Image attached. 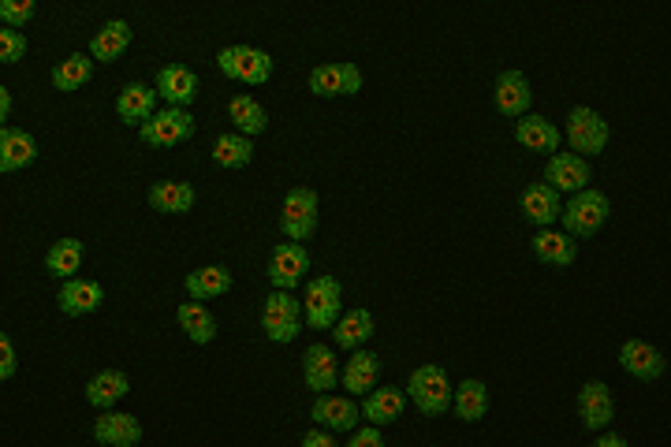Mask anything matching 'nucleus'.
I'll use <instances>...</instances> for the list:
<instances>
[{
  "mask_svg": "<svg viewBox=\"0 0 671 447\" xmlns=\"http://www.w3.org/2000/svg\"><path fill=\"white\" fill-rule=\"evenodd\" d=\"M406 392H411L414 406L425 414V417H440L448 414L451 399H456V388H451L448 373L437 366V361H425L411 373V384H406Z\"/></svg>",
  "mask_w": 671,
  "mask_h": 447,
  "instance_id": "7ed1b4c3",
  "label": "nucleus"
},
{
  "mask_svg": "<svg viewBox=\"0 0 671 447\" xmlns=\"http://www.w3.org/2000/svg\"><path fill=\"white\" fill-rule=\"evenodd\" d=\"M451 411H456L459 422L474 425L489 414V388L485 380H462L456 388V399H451Z\"/></svg>",
  "mask_w": 671,
  "mask_h": 447,
  "instance_id": "f704fd0d",
  "label": "nucleus"
},
{
  "mask_svg": "<svg viewBox=\"0 0 671 447\" xmlns=\"http://www.w3.org/2000/svg\"><path fill=\"white\" fill-rule=\"evenodd\" d=\"M608 138H612V127H608V120H604L597 109L574 104V109L567 112V142H571L574 154L601 157L604 146H608Z\"/></svg>",
  "mask_w": 671,
  "mask_h": 447,
  "instance_id": "0eeeda50",
  "label": "nucleus"
},
{
  "mask_svg": "<svg viewBox=\"0 0 671 447\" xmlns=\"http://www.w3.org/2000/svg\"><path fill=\"white\" fill-rule=\"evenodd\" d=\"M8 116H12V90L0 87V120H8Z\"/></svg>",
  "mask_w": 671,
  "mask_h": 447,
  "instance_id": "c03bdc74",
  "label": "nucleus"
},
{
  "mask_svg": "<svg viewBox=\"0 0 671 447\" xmlns=\"http://www.w3.org/2000/svg\"><path fill=\"white\" fill-rule=\"evenodd\" d=\"M216 68L224 79L243 82V87H266L272 75V56L258 45H224L216 53Z\"/></svg>",
  "mask_w": 671,
  "mask_h": 447,
  "instance_id": "f257e3e1",
  "label": "nucleus"
},
{
  "mask_svg": "<svg viewBox=\"0 0 671 447\" xmlns=\"http://www.w3.org/2000/svg\"><path fill=\"white\" fill-rule=\"evenodd\" d=\"M93 440L105 447H135L142 440V425L135 414L124 411H101L98 422H93Z\"/></svg>",
  "mask_w": 671,
  "mask_h": 447,
  "instance_id": "412c9836",
  "label": "nucleus"
},
{
  "mask_svg": "<svg viewBox=\"0 0 671 447\" xmlns=\"http://www.w3.org/2000/svg\"><path fill=\"white\" fill-rule=\"evenodd\" d=\"M176 321H179V328L191 336V344H213L216 339V317L202 299H187L183 306L176 310Z\"/></svg>",
  "mask_w": 671,
  "mask_h": 447,
  "instance_id": "7c9ffc66",
  "label": "nucleus"
},
{
  "mask_svg": "<svg viewBox=\"0 0 671 447\" xmlns=\"http://www.w3.org/2000/svg\"><path fill=\"white\" fill-rule=\"evenodd\" d=\"M127 392H131L127 373H120V369H101V373L90 377V384H87V403L98 406V411H109V406H116Z\"/></svg>",
  "mask_w": 671,
  "mask_h": 447,
  "instance_id": "2f4dec72",
  "label": "nucleus"
},
{
  "mask_svg": "<svg viewBox=\"0 0 671 447\" xmlns=\"http://www.w3.org/2000/svg\"><path fill=\"white\" fill-rule=\"evenodd\" d=\"M362 71L358 64H347V60H336V64H317L310 71V93L314 98H351V93L362 90Z\"/></svg>",
  "mask_w": 671,
  "mask_h": 447,
  "instance_id": "9d476101",
  "label": "nucleus"
},
{
  "mask_svg": "<svg viewBox=\"0 0 671 447\" xmlns=\"http://www.w3.org/2000/svg\"><path fill=\"white\" fill-rule=\"evenodd\" d=\"M493 101H496V112L500 116H526L534 104V90H530V79L523 71H500L496 75V90H493Z\"/></svg>",
  "mask_w": 671,
  "mask_h": 447,
  "instance_id": "ddd939ff",
  "label": "nucleus"
},
{
  "mask_svg": "<svg viewBox=\"0 0 671 447\" xmlns=\"http://www.w3.org/2000/svg\"><path fill=\"white\" fill-rule=\"evenodd\" d=\"M149 209H157V213L165 216H183L194 209V198L198 190L187 183V179H157L154 187H149Z\"/></svg>",
  "mask_w": 671,
  "mask_h": 447,
  "instance_id": "4be33fe9",
  "label": "nucleus"
},
{
  "mask_svg": "<svg viewBox=\"0 0 671 447\" xmlns=\"http://www.w3.org/2000/svg\"><path fill=\"white\" fill-rule=\"evenodd\" d=\"M269 283L272 288H283V291H295L310 272V254L306 246L288 239V243H277L269 254Z\"/></svg>",
  "mask_w": 671,
  "mask_h": 447,
  "instance_id": "1a4fd4ad",
  "label": "nucleus"
},
{
  "mask_svg": "<svg viewBox=\"0 0 671 447\" xmlns=\"http://www.w3.org/2000/svg\"><path fill=\"white\" fill-rule=\"evenodd\" d=\"M154 87H157V93L168 104H179V109H187V104L198 101V90H202V82H198V71L187 68V64H165V68L157 71Z\"/></svg>",
  "mask_w": 671,
  "mask_h": 447,
  "instance_id": "f3484780",
  "label": "nucleus"
},
{
  "mask_svg": "<svg viewBox=\"0 0 671 447\" xmlns=\"http://www.w3.org/2000/svg\"><path fill=\"white\" fill-rule=\"evenodd\" d=\"M608 216H612L608 194H601V190L585 187V190H579V194H567V205H563L560 224L574 235V239H585V235H597Z\"/></svg>",
  "mask_w": 671,
  "mask_h": 447,
  "instance_id": "f03ea898",
  "label": "nucleus"
},
{
  "mask_svg": "<svg viewBox=\"0 0 671 447\" xmlns=\"http://www.w3.org/2000/svg\"><path fill=\"white\" fill-rule=\"evenodd\" d=\"M515 142L523 149H534V154H560V142H563V131L556 127L552 120L537 116V112H526V116H518L515 123Z\"/></svg>",
  "mask_w": 671,
  "mask_h": 447,
  "instance_id": "dca6fc26",
  "label": "nucleus"
},
{
  "mask_svg": "<svg viewBox=\"0 0 671 447\" xmlns=\"http://www.w3.org/2000/svg\"><path fill=\"white\" fill-rule=\"evenodd\" d=\"M302 447H336V440H333V429H325V425H321V429L302 433Z\"/></svg>",
  "mask_w": 671,
  "mask_h": 447,
  "instance_id": "79ce46f5",
  "label": "nucleus"
},
{
  "mask_svg": "<svg viewBox=\"0 0 671 447\" xmlns=\"http://www.w3.org/2000/svg\"><path fill=\"white\" fill-rule=\"evenodd\" d=\"M597 447H627V436H619V433H597Z\"/></svg>",
  "mask_w": 671,
  "mask_h": 447,
  "instance_id": "37998d69",
  "label": "nucleus"
},
{
  "mask_svg": "<svg viewBox=\"0 0 671 447\" xmlns=\"http://www.w3.org/2000/svg\"><path fill=\"white\" fill-rule=\"evenodd\" d=\"M90 79H93V56H87V53L64 56V60L53 68V90H60V93L82 90Z\"/></svg>",
  "mask_w": 671,
  "mask_h": 447,
  "instance_id": "e433bc0d",
  "label": "nucleus"
},
{
  "mask_svg": "<svg viewBox=\"0 0 671 447\" xmlns=\"http://www.w3.org/2000/svg\"><path fill=\"white\" fill-rule=\"evenodd\" d=\"M579 417L590 433H601L612 425L616 417V399H612L608 384L604 380H585L582 392H579Z\"/></svg>",
  "mask_w": 671,
  "mask_h": 447,
  "instance_id": "f8f14e48",
  "label": "nucleus"
},
{
  "mask_svg": "<svg viewBox=\"0 0 671 447\" xmlns=\"http://www.w3.org/2000/svg\"><path fill=\"white\" fill-rule=\"evenodd\" d=\"M213 165H221V168H247L250 160H254V142L250 135H243V131H228V135H216L213 142Z\"/></svg>",
  "mask_w": 671,
  "mask_h": 447,
  "instance_id": "c9c22d12",
  "label": "nucleus"
},
{
  "mask_svg": "<svg viewBox=\"0 0 671 447\" xmlns=\"http://www.w3.org/2000/svg\"><path fill=\"white\" fill-rule=\"evenodd\" d=\"M518 209L534 227H552L563 216V190L552 187L548 179L545 183H530L518 198Z\"/></svg>",
  "mask_w": 671,
  "mask_h": 447,
  "instance_id": "9b49d317",
  "label": "nucleus"
},
{
  "mask_svg": "<svg viewBox=\"0 0 671 447\" xmlns=\"http://www.w3.org/2000/svg\"><path fill=\"white\" fill-rule=\"evenodd\" d=\"M530 250L537 254V261L552 265V269H567V265H574L579 258V243H574V235L567 232H552V227H541V232L534 235Z\"/></svg>",
  "mask_w": 671,
  "mask_h": 447,
  "instance_id": "b1692460",
  "label": "nucleus"
},
{
  "mask_svg": "<svg viewBox=\"0 0 671 447\" xmlns=\"http://www.w3.org/2000/svg\"><path fill=\"white\" fill-rule=\"evenodd\" d=\"M101 302H105V288L98 280H79V276L64 280L60 294H56V306L68 317H87V313L101 310Z\"/></svg>",
  "mask_w": 671,
  "mask_h": 447,
  "instance_id": "6ab92c4d",
  "label": "nucleus"
},
{
  "mask_svg": "<svg viewBox=\"0 0 671 447\" xmlns=\"http://www.w3.org/2000/svg\"><path fill=\"white\" fill-rule=\"evenodd\" d=\"M302 310H306V325L314 332L333 328L344 317V288H339L336 276H314V280H306Z\"/></svg>",
  "mask_w": 671,
  "mask_h": 447,
  "instance_id": "20e7f679",
  "label": "nucleus"
},
{
  "mask_svg": "<svg viewBox=\"0 0 671 447\" xmlns=\"http://www.w3.org/2000/svg\"><path fill=\"white\" fill-rule=\"evenodd\" d=\"M82 258H87V246L79 239H56L49 246V254H45V272L53 280H71L82 269Z\"/></svg>",
  "mask_w": 671,
  "mask_h": 447,
  "instance_id": "72a5a7b5",
  "label": "nucleus"
},
{
  "mask_svg": "<svg viewBox=\"0 0 671 447\" xmlns=\"http://www.w3.org/2000/svg\"><path fill=\"white\" fill-rule=\"evenodd\" d=\"M183 288L191 299H221V294L232 291V272L224 265H202V269H191L183 280Z\"/></svg>",
  "mask_w": 671,
  "mask_h": 447,
  "instance_id": "c756f323",
  "label": "nucleus"
},
{
  "mask_svg": "<svg viewBox=\"0 0 671 447\" xmlns=\"http://www.w3.org/2000/svg\"><path fill=\"white\" fill-rule=\"evenodd\" d=\"M37 12V0H0V19L4 26H26Z\"/></svg>",
  "mask_w": 671,
  "mask_h": 447,
  "instance_id": "58836bf2",
  "label": "nucleus"
},
{
  "mask_svg": "<svg viewBox=\"0 0 671 447\" xmlns=\"http://www.w3.org/2000/svg\"><path fill=\"white\" fill-rule=\"evenodd\" d=\"M358 414H362V406H355V399L333 395V392H321L314 399V411H310V417H314L317 425H325V429H333V433L358 429Z\"/></svg>",
  "mask_w": 671,
  "mask_h": 447,
  "instance_id": "a211bd4d",
  "label": "nucleus"
},
{
  "mask_svg": "<svg viewBox=\"0 0 671 447\" xmlns=\"http://www.w3.org/2000/svg\"><path fill=\"white\" fill-rule=\"evenodd\" d=\"M131 37H135V31H131V23H124V19H109V23L101 26L98 34H93L90 56H93V60H101V64L120 60V56L127 53Z\"/></svg>",
  "mask_w": 671,
  "mask_h": 447,
  "instance_id": "c85d7f7f",
  "label": "nucleus"
},
{
  "mask_svg": "<svg viewBox=\"0 0 671 447\" xmlns=\"http://www.w3.org/2000/svg\"><path fill=\"white\" fill-rule=\"evenodd\" d=\"M619 366L627 369L635 380H646V384H653L657 377H664L668 369V358L660 355L657 347H649L646 339H627V344L619 347Z\"/></svg>",
  "mask_w": 671,
  "mask_h": 447,
  "instance_id": "aec40b11",
  "label": "nucleus"
},
{
  "mask_svg": "<svg viewBox=\"0 0 671 447\" xmlns=\"http://www.w3.org/2000/svg\"><path fill=\"white\" fill-rule=\"evenodd\" d=\"M406 399H411V392H403V388H373L370 395L362 399V417L373 425H395L406 411Z\"/></svg>",
  "mask_w": 671,
  "mask_h": 447,
  "instance_id": "a878e982",
  "label": "nucleus"
},
{
  "mask_svg": "<svg viewBox=\"0 0 671 447\" xmlns=\"http://www.w3.org/2000/svg\"><path fill=\"white\" fill-rule=\"evenodd\" d=\"M317 216H321V202H317V190L314 187H291L283 194L280 205V232L283 239H310L317 232Z\"/></svg>",
  "mask_w": 671,
  "mask_h": 447,
  "instance_id": "39448f33",
  "label": "nucleus"
},
{
  "mask_svg": "<svg viewBox=\"0 0 671 447\" xmlns=\"http://www.w3.org/2000/svg\"><path fill=\"white\" fill-rule=\"evenodd\" d=\"M138 138L146 142L149 149H172L179 142L194 138V116L179 104H168V109L154 112L146 123L138 127Z\"/></svg>",
  "mask_w": 671,
  "mask_h": 447,
  "instance_id": "6e6552de",
  "label": "nucleus"
},
{
  "mask_svg": "<svg viewBox=\"0 0 671 447\" xmlns=\"http://www.w3.org/2000/svg\"><path fill=\"white\" fill-rule=\"evenodd\" d=\"M157 87L149 90L146 82H127L124 90L116 93V116L120 123H127V127H142L149 116L157 112Z\"/></svg>",
  "mask_w": 671,
  "mask_h": 447,
  "instance_id": "5701e85b",
  "label": "nucleus"
},
{
  "mask_svg": "<svg viewBox=\"0 0 671 447\" xmlns=\"http://www.w3.org/2000/svg\"><path fill=\"white\" fill-rule=\"evenodd\" d=\"M545 179L552 187H560L563 194H579V190L590 187V179H593V168H590V160H585L582 154H552L548 157V165H545Z\"/></svg>",
  "mask_w": 671,
  "mask_h": 447,
  "instance_id": "2eb2a0df",
  "label": "nucleus"
},
{
  "mask_svg": "<svg viewBox=\"0 0 671 447\" xmlns=\"http://www.w3.org/2000/svg\"><path fill=\"white\" fill-rule=\"evenodd\" d=\"M339 377H344V369H339L333 350H328L325 344H310L306 355H302V380H306L310 392L314 395L333 392V388L339 384Z\"/></svg>",
  "mask_w": 671,
  "mask_h": 447,
  "instance_id": "4468645a",
  "label": "nucleus"
},
{
  "mask_svg": "<svg viewBox=\"0 0 671 447\" xmlns=\"http://www.w3.org/2000/svg\"><path fill=\"white\" fill-rule=\"evenodd\" d=\"M31 49V42H26V34L19 31V26H8V31H0V64H19Z\"/></svg>",
  "mask_w": 671,
  "mask_h": 447,
  "instance_id": "4c0bfd02",
  "label": "nucleus"
},
{
  "mask_svg": "<svg viewBox=\"0 0 671 447\" xmlns=\"http://www.w3.org/2000/svg\"><path fill=\"white\" fill-rule=\"evenodd\" d=\"M37 160V142L31 131H19L12 123L0 127V172H19V168Z\"/></svg>",
  "mask_w": 671,
  "mask_h": 447,
  "instance_id": "393cba45",
  "label": "nucleus"
},
{
  "mask_svg": "<svg viewBox=\"0 0 671 447\" xmlns=\"http://www.w3.org/2000/svg\"><path fill=\"white\" fill-rule=\"evenodd\" d=\"M302 321H306V310H299V299L291 291L277 288L261 306V328H266L269 344H291L299 339Z\"/></svg>",
  "mask_w": 671,
  "mask_h": 447,
  "instance_id": "423d86ee",
  "label": "nucleus"
},
{
  "mask_svg": "<svg viewBox=\"0 0 671 447\" xmlns=\"http://www.w3.org/2000/svg\"><path fill=\"white\" fill-rule=\"evenodd\" d=\"M377 377H381V358H377L373 350L358 347V350H351V358H347L339 384H344L351 395H370L377 388Z\"/></svg>",
  "mask_w": 671,
  "mask_h": 447,
  "instance_id": "bb28decb",
  "label": "nucleus"
},
{
  "mask_svg": "<svg viewBox=\"0 0 671 447\" xmlns=\"http://www.w3.org/2000/svg\"><path fill=\"white\" fill-rule=\"evenodd\" d=\"M228 120L235 123V131H243V135L258 138L269 131V112L266 104L258 98H250V93H239V98L228 101Z\"/></svg>",
  "mask_w": 671,
  "mask_h": 447,
  "instance_id": "473e14b6",
  "label": "nucleus"
},
{
  "mask_svg": "<svg viewBox=\"0 0 671 447\" xmlns=\"http://www.w3.org/2000/svg\"><path fill=\"white\" fill-rule=\"evenodd\" d=\"M384 444V433L381 425H366V429H351V447H381Z\"/></svg>",
  "mask_w": 671,
  "mask_h": 447,
  "instance_id": "a19ab883",
  "label": "nucleus"
},
{
  "mask_svg": "<svg viewBox=\"0 0 671 447\" xmlns=\"http://www.w3.org/2000/svg\"><path fill=\"white\" fill-rule=\"evenodd\" d=\"M373 313L370 310H362V306H355V310H347L344 317L336 321L333 325V339H336V347H344V350H358V347H366L373 339Z\"/></svg>",
  "mask_w": 671,
  "mask_h": 447,
  "instance_id": "cd10ccee",
  "label": "nucleus"
},
{
  "mask_svg": "<svg viewBox=\"0 0 671 447\" xmlns=\"http://www.w3.org/2000/svg\"><path fill=\"white\" fill-rule=\"evenodd\" d=\"M15 366H19V358H15L12 336H8V332H0V380H12L15 377Z\"/></svg>",
  "mask_w": 671,
  "mask_h": 447,
  "instance_id": "ea45409f",
  "label": "nucleus"
}]
</instances>
